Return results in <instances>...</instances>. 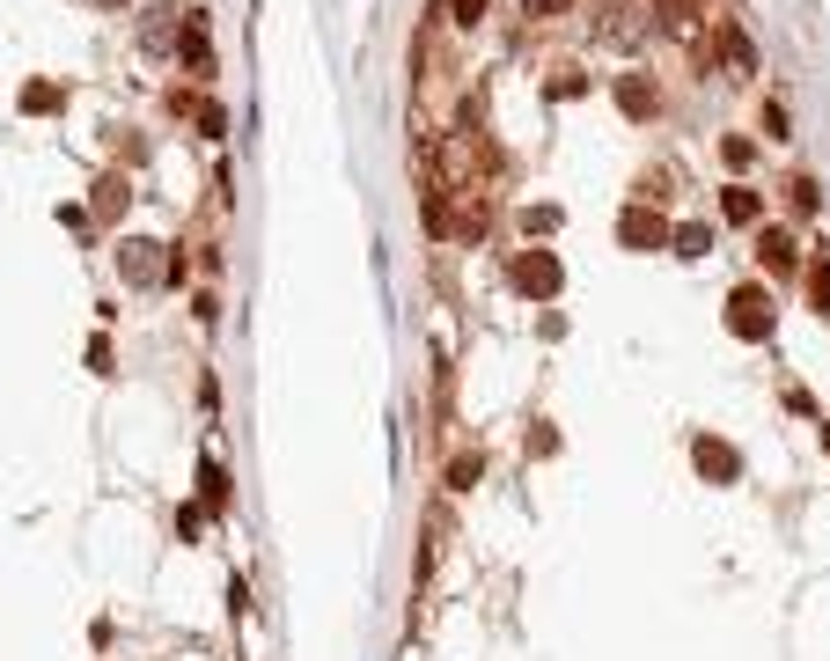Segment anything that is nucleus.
I'll return each instance as SVG.
<instances>
[{
	"mask_svg": "<svg viewBox=\"0 0 830 661\" xmlns=\"http://www.w3.org/2000/svg\"><path fill=\"white\" fill-rule=\"evenodd\" d=\"M758 265L772 272V280H794V272H801V236H794L786 220H764L758 228Z\"/></svg>",
	"mask_w": 830,
	"mask_h": 661,
	"instance_id": "nucleus-3",
	"label": "nucleus"
},
{
	"mask_svg": "<svg viewBox=\"0 0 830 661\" xmlns=\"http://www.w3.org/2000/svg\"><path fill=\"white\" fill-rule=\"evenodd\" d=\"M720 162H728V170H750V162H758V140H742V133L720 140Z\"/></svg>",
	"mask_w": 830,
	"mask_h": 661,
	"instance_id": "nucleus-16",
	"label": "nucleus"
},
{
	"mask_svg": "<svg viewBox=\"0 0 830 661\" xmlns=\"http://www.w3.org/2000/svg\"><path fill=\"white\" fill-rule=\"evenodd\" d=\"M581 89H588L581 67H559V73H552V96H581Z\"/></svg>",
	"mask_w": 830,
	"mask_h": 661,
	"instance_id": "nucleus-21",
	"label": "nucleus"
},
{
	"mask_svg": "<svg viewBox=\"0 0 830 661\" xmlns=\"http://www.w3.org/2000/svg\"><path fill=\"white\" fill-rule=\"evenodd\" d=\"M617 243L625 250H661L669 243V220H661V206H625V214H617Z\"/></svg>",
	"mask_w": 830,
	"mask_h": 661,
	"instance_id": "nucleus-4",
	"label": "nucleus"
},
{
	"mask_svg": "<svg viewBox=\"0 0 830 661\" xmlns=\"http://www.w3.org/2000/svg\"><path fill=\"white\" fill-rule=\"evenodd\" d=\"M728 331H735V339H750V345L772 339V287H758V280L735 287L728 294Z\"/></svg>",
	"mask_w": 830,
	"mask_h": 661,
	"instance_id": "nucleus-1",
	"label": "nucleus"
},
{
	"mask_svg": "<svg viewBox=\"0 0 830 661\" xmlns=\"http://www.w3.org/2000/svg\"><path fill=\"white\" fill-rule=\"evenodd\" d=\"M669 243H676V258H706L713 228H706V220H684V228H669Z\"/></svg>",
	"mask_w": 830,
	"mask_h": 661,
	"instance_id": "nucleus-11",
	"label": "nucleus"
},
{
	"mask_svg": "<svg viewBox=\"0 0 830 661\" xmlns=\"http://www.w3.org/2000/svg\"><path fill=\"white\" fill-rule=\"evenodd\" d=\"M816 206H823V184H816L808 170H801V176H786V214H801V220H808Z\"/></svg>",
	"mask_w": 830,
	"mask_h": 661,
	"instance_id": "nucleus-9",
	"label": "nucleus"
},
{
	"mask_svg": "<svg viewBox=\"0 0 830 661\" xmlns=\"http://www.w3.org/2000/svg\"><path fill=\"white\" fill-rule=\"evenodd\" d=\"M808 309H823V317H830V250L808 258Z\"/></svg>",
	"mask_w": 830,
	"mask_h": 661,
	"instance_id": "nucleus-14",
	"label": "nucleus"
},
{
	"mask_svg": "<svg viewBox=\"0 0 830 661\" xmlns=\"http://www.w3.org/2000/svg\"><path fill=\"white\" fill-rule=\"evenodd\" d=\"M198 500H206V508H214V514L228 508V470H220L214 456H206V464H198Z\"/></svg>",
	"mask_w": 830,
	"mask_h": 661,
	"instance_id": "nucleus-13",
	"label": "nucleus"
},
{
	"mask_svg": "<svg viewBox=\"0 0 830 661\" xmlns=\"http://www.w3.org/2000/svg\"><path fill=\"white\" fill-rule=\"evenodd\" d=\"M522 228H530V236H552V228H559V206H522Z\"/></svg>",
	"mask_w": 830,
	"mask_h": 661,
	"instance_id": "nucleus-18",
	"label": "nucleus"
},
{
	"mask_svg": "<svg viewBox=\"0 0 830 661\" xmlns=\"http://www.w3.org/2000/svg\"><path fill=\"white\" fill-rule=\"evenodd\" d=\"M508 280H514V294H530V301H552L566 272H559V258H552V250H514Z\"/></svg>",
	"mask_w": 830,
	"mask_h": 661,
	"instance_id": "nucleus-2",
	"label": "nucleus"
},
{
	"mask_svg": "<svg viewBox=\"0 0 830 661\" xmlns=\"http://www.w3.org/2000/svg\"><path fill=\"white\" fill-rule=\"evenodd\" d=\"M192 317H198V323H220V294H214V287H206V294L192 301Z\"/></svg>",
	"mask_w": 830,
	"mask_h": 661,
	"instance_id": "nucleus-23",
	"label": "nucleus"
},
{
	"mask_svg": "<svg viewBox=\"0 0 830 661\" xmlns=\"http://www.w3.org/2000/svg\"><path fill=\"white\" fill-rule=\"evenodd\" d=\"M823 448H830V419H823Z\"/></svg>",
	"mask_w": 830,
	"mask_h": 661,
	"instance_id": "nucleus-26",
	"label": "nucleus"
},
{
	"mask_svg": "<svg viewBox=\"0 0 830 661\" xmlns=\"http://www.w3.org/2000/svg\"><path fill=\"white\" fill-rule=\"evenodd\" d=\"M713 37H720V52H728L735 73H758V45L742 37V23H728V15H720V23H713Z\"/></svg>",
	"mask_w": 830,
	"mask_h": 661,
	"instance_id": "nucleus-8",
	"label": "nucleus"
},
{
	"mask_svg": "<svg viewBox=\"0 0 830 661\" xmlns=\"http://www.w3.org/2000/svg\"><path fill=\"white\" fill-rule=\"evenodd\" d=\"M486 228H492V206H486V198H478V192H470V206H464V236H470V243H478Z\"/></svg>",
	"mask_w": 830,
	"mask_h": 661,
	"instance_id": "nucleus-17",
	"label": "nucleus"
},
{
	"mask_svg": "<svg viewBox=\"0 0 830 661\" xmlns=\"http://www.w3.org/2000/svg\"><path fill=\"white\" fill-rule=\"evenodd\" d=\"M559 8H566V0H522V15H530V23H552Z\"/></svg>",
	"mask_w": 830,
	"mask_h": 661,
	"instance_id": "nucleus-24",
	"label": "nucleus"
},
{
	"mask_svg": "<svg viewBox=\"0 0 830 661\" xmlns=\"http://www.w3.org/2000/svg\"><path fill=\"white\" fill-rule=\"evenodd\" d=\"M96 8H125V0H96Z\"/></svg>",
	"mask_w": 830,
	"mask_h": 661,
	"instance_id": "nucleus-25",
	"label": "nucleus"
},
{
	"mask_svg": "<svg viewBox=\"0 0 830 661\" xmlns=\"http://www.w3.org/2000/svg\"><path fill=\"white\" fill-rule=\"evenodd\" d=\"M691 464L706 470V478H720V486H735V478H742V456H735L728 441H713V434L691 441Z\"/></svg>",
	"mask_w": 830,
	"mask_h": 661,
	"instance_id": "nucleus-5",
	"label": "nucleus"
},
{
	"mask_svg": "<svg viewBox=\"0 0 830 661\" xmlns=\"http://www.w3.org/2000/svg\"><path fill=\"white\" fill-rule=\"evenodd\" d=\"M23 111H30V118H52V111H67V89H59V81H30Z\"/></svg>",
	"mask_w": 830,
	"mask_h": 661,
	"instance_id": "nucleus-10",
	"label": "nucleus"
},
{
	"mask_svg": "<svg viewBox=\"0 0 830 661\" xmlns=\"http://www.w3.org/2000/svg\"><path fill=\"white\" fill-rule=\"evenodd\" d=\"M427 228H434V236H448V192H441V184L427 192Z\"/></svg>",
	"mask_w": 830,
	"mask_h": 661,
	"instance_id": "nucleus-20",
	"label": "nucleus"
},
{
	"mask_svg": "<svg viewBox=\"0 0 830 661\" xmlns=\"http://www.w3.org/2000/svg\"><path fill=\"white\" fill-rule=\"evenodd\" d=\"M617 111H625V118H655L661 111L655 73H617Z\"/></svg>",
	"mask_w": 830,
	"mask_h": 661,
	"instance_id": "nucleus-6",
	"label": "nucleus"
},
{
	"mask_svg": "<svg viewBox=\"0 0 830 661\" xmlns=\"http://www.w3.org/2000/svg\"><path fill=\"white\" fill-rule=\"evenodd\" d=\"M125 206V176H103L96 184V214H118Z\"/></svg>",
	"mask_w": 830,
	"mask_h": 661,
	"instance_id": "nucleus-19",
	"label": "nucleus"
},
{
	"mask_svg": "<svg viewBox=\"0 0 830 661\" xmlns=\"http://www.w3.org/2000/svg\"><path fill=\"white\" fill-rule=\"evenodd\" d=\"M478 478H486V456H478V448H464V456H448V492H470Z\"/></svg>",
	"mask_w": 830,
	"mask_h": 661,
	"instance_id": "nucleus-12",
	"label": "nucleus"
},
{
	"mask_svg": "<svg viewBox=\"0 0 830 661\" xmlns=\"http://www.w3.org/2000/svg\"><path fill=\"white\" fill-rule=\"evenodd\" d=\"M448 8H456V23H464V30H478V23H486V8H492V0H448Z\"/></svg>",
	"mask_w": 830,
	"mask_h": 661,
	"instance_id": "nucleus-22",
	"label": "nucleus"
},
{
	"mask_svg": "<svg viewBox=\"0 0 830 661\" xmlns=\"http://www.w3.org/2000/svg\"><path fill=\"white\" fill-rule=\"evenodd\" d=\"M758 133H764V140H794V118H786V103H780V96H764Z\"/></svg>",
	"mask_w": 830,
	"mask_h": 661,
	"instance_id": "nucleus-15",
	"label": "nucleus"
},
{
	"mask_svg": "<svg viewBox=\"0 0 830 661\" xmlns=\"http://www.w3.org/2000/svg\"><path fill=\"white\" fill-rule=\"evenodd\" d=\"M720 214H728L735 228H764V192L758 184H728V192H720Z\"/></svg>",
	"mask_w": 830,
	"mask_h": 661,
	"instance_id": "nucleus-7",
	"label": "nucleus"
}]
</instances>
